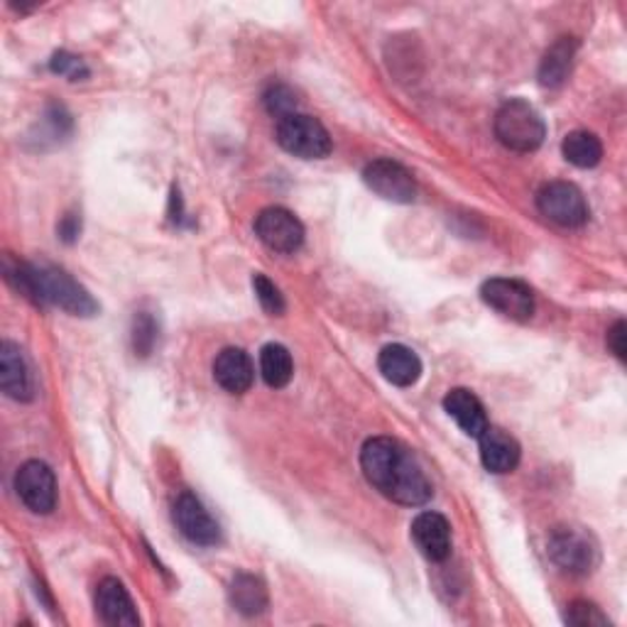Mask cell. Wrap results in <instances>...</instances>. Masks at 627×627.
<instances>
[{
	"label": "cell",
	"instance_id": "obj_21",
	"mask_svg": "<svg viewBox=\"0 0 627 627\" xmlns=\"http://www.w3.org/2000/svg\"><path fill=\"white\" fill-rule=\"evenodd\" d=\"M561 153L574 167L591 169L604 159V145L588 130H574L561 143Z\"/></svg>",
	"mask_w": 627,
	"mask_h": 627
},
{
	"label": "cell",
	"instance_id": "obj_14",
	"mask_svg": "<svg viewBox=\"0 0 627 627\" xmlns=\"http://www.w3.org/2000/svg\"><path fill=\"white\" fill-rule=\"evenodd\" d=\"M0 388L10 400L30 402L35 398L28 361H25L20 346L10 341L0 343Z\"/></svg>",
	"mask_w": 627,
	"mask_h": 627
},
{
	"label": "cell",
	"instance_id": "obj_22",
	"mask_svg": "<svg viewBox=\"0 0 627 627\" xmlns=\"http://www.w3.org/2000/svg\"><path fill=\"white\" fill-rule=\"evenodd\" d=\"M261 373L270 388L275 390L287 388L294 375V363L290 351L285 346H280V343H267V346L261 351Z\"/></svg>",
	"mask_w": 627,
	"mask_h": 627
},
{
	"label": "cell",
	"instance_id": "obj_27",
	"mask_svg": "<svg viewBox=\"0 0 627 627\" xmlns=\"http://www.w3.org/2000/svg\"><path fill=\"white\" fill-rule=\"evenodd\" d=\"M49 69L59 74V77H67L69 81H81L89 77V69H86L84 61L69 52H57L49 61Z\"/></svg>",
	"mask_w": 627,
	"mask_h": 627
},
{
	"label": "cell",
	"instance_id": "obj_13",
	"mask_svg": "<svg viewBox=\"0 0 627 627\" xmlns=\"http://www.w3.org/2000/svg\"><path fill=\"white\" fill-rule=\"evenodd\" d=\"M412 539L429 561H447L451 555V525L439 512H422L412 522Z\"/></svg>",
	"mask_w": 627,
	"mask_h": 627
},
{
	"label": "cell",
	"instance_id": "obj_28",
	"mask_svg": "<svg viewBox=\"0 0 627 627\" xmlns=\"http://www.w3.org/2000/svg\"><path fill=\"white\" fill-rule=\"evenodd\" d=\"M608 349L616 353L618 361L627 359V326L625 322H616L608 331Z\"/></svg>",
	"mask_w": 627,
	"mask_h": 627
},
{
	"label": "cell",
	"instance_id": "obj_26",
	"mask_svg": "<svg viewBox=\"0 0 627 627\" xmlns=\"http://www.w3.org/2000/svg\"><path fill=\"white\" fill-rule=\"evenodd\" d=\"M567 623L576 627H604L610 625L608 616L600 613L598 606L588 604V600H574L567 610Z\"/></svg>",
	"mask_w": 627,
	"mask_h": 627
},
{
	"label": "cell",
	"instance_id": "obj_8",
	"mask_svg": "<svg viewBox=\"0 0 627 627\" xmlns=\"http://www.w3.org/2000/svg\"><path fill=\"white\" fill-rule=\"evenodd\" d=\"M481 300L498 314L512 319V322H530L535 314V294L520 280L493 277L486 280L481 287Z\"/></svg>",
	"mask_w": 627,
	"mask_h": 627
},
{
	"label": "cell",
	"instance_id": "obj_5",
	"mask_svg": "<svg viewBox=\"0 0 627 627\" xmlns=\"http://www.w3.org/2000/svg\"><path fill=\"white\" fill-rule=\"evenodd\" d=\"M277 143L282 150L302 159H324L334 147L322 123L304 114H292L277 123Z\"/></svg>",
	"mask_w": 627,
	"mask_h": 627
},
{
	"label": "cell",
	"instance_id": "obj_12",
	"mask_svg": "<svg viewBox=\"0 0 627 627\" xmlns=\"http://www.w3.org/2000/svg\"><path fill=\"white\" fill-rule=\"evenodd\" d=\"M96 613L110 627H135L140 625V616L135 610L130 594L114 576H108L96 588Z\"/></svg>",
	"mask_w": 627,
	"mask_h": 627
},
{
	"label": "cell",
	"instance_id": "obj_11",
	"mask_svg": "<svg viewBox=\"0 0 627 627\" xmlns=\"http://www.w3.org/2000/svg\"><path fill=\"white\" fill-rule=\"evenodd\" d=\"M172 515H175V525L179 527V532L189 539L192 545L199 547H216L221 542V527L218 522L212 518L202 500L192 496V493H182L175 500V508H172Z\"/></svg>",
	"mask_w": 627,
	"mask_h": 627
},
{
	"label": "cell",
	"instance_id": "obj_18",
	"mask_svg": "<svg viewBox=\"0 0 627 627\" xmlns=\"http://www.w3.org/2000/svg\"><path fill=\"white\" fill-rule=\"evenodd\" d=\"M576 52H579V40L574 37H561L547 49V55L539 65V84L547 89H559L571 77Z\"/></svg>",
	"mask_w": 627,
	"mask_h": 627
},
{
	"label": "cell",
	"instance_id": "obj_15",
	"mask_svg": "<svg viewBox=\"0 0 627 627\" xmlns=\"http://www.w3.org/2000/svg\"><path fill=\"white\" fill-rule=\"evenodd\" d=\"M478 447H481V461L486 471L490 473H510L518 469L522 459V449L508 432H502L498 427H486L483 434L478 437Z\"/></svg>",
	"mask_w": 627,
	"mask_h": 627
},
{
	"label": "cell",
	"instance_id": "obj_2",
	"mask_svg": "<svg viewBox=\"0 0 627 627\" xmlns=\"http://www.w3.org/2000/svg\"><path fill=\"white\" fill-rule=\"evenodd\" d=\"M493 128L500 145H506L512 153H535L547 138V126L539 110L522 98L502 104Z\"/></svg>",
	"mask_w": 627,
	"mask_h": 627
},
{
	"label": "cell",
	"instance_id": "obj_23",
	"mask_svg": "<svg viewBox=\"0 0 627 627\" xmlns=\"http://www.w3.org/2000/svg\"><path fill=\"white\" fill-rule=\"evenodd\" d=\"M253 290H255L257 302H261V306L270 316H282V314H285L287 302H285V297H282V292L275 285V282H270L263 273H255L253 275Z\"/></svg>",
	"mask_w": 627,
	"mask_h": 627
},
{
	"label": "cell",
	"instance_id": "obj_10",
	"mask_svg": "<svg viewBox=\"0 0 627 627\" xmlns=\"http://www.w3.org/2000/svg\"><path fill=\"white\" fill-rule=\"evenodd\" d=\"M363 182L380 199L392 204H412L417 196V182L410 175V169L400 163H392V159H373L363 169Z\"/></svg>",
	"mask_w": 627,
	"mask_h": 627
},
{
	"label": "cell",
	"instance_id": "obj_20",
	"mask_svg": "<svg viewBox=\"0 0 627 627\" xmlns=\"http://www.w3.org/2000/svg\"><path fill=\"white\" fill-rule=\"evenodd\" d=\"M228 600H231V606L245 618L263 616L270 606L265 581L257 579V576H253V574H243V571L233 576V581L228 586Z\"/></svg>",
	"mask_w": 627,
	"mask_h": 627
},
{
	"label": "cell",
	"instance_id": "obj_1",
	"mask_svg": "<svg viewBox=\"0 0 627 627\" xmlns=\"http://www.w3.org/2000/svg\"><path fill=\"white\" fill-rule=\"evenodd\" d=\"M361 469L380 496L398 506L420 508L432 500V483L414 453L392 437L368 439L361 451Z\"/></svg>",
	"mask_w": 627,
	"mask_h": 627
},
{
	"label": "cell",
	"instance_id": "obj_24",
	"mask_svg": "<svg viewBox=\"0 0 627 627\" xmlns=\"http://www.w3.org/2000/svg\"><path fill=\"white\" fill-rule=\"evenodd\" d=\"M155 343H157V322L147 312H140L133 319V349L145 359V355L153 353Z\"/></svg>",
	"mask_w": 627,
	"mask_h": 627
},
{
	"label": "cell",
	"instance_id": "obj_16",
	"mask_svg": "<svg viewBox=\"0 0 627 627\" xmlns=\"http://www.w3.org/2000/svg\"><path fill=\"white\" fill-rule=\"evenodd\" d=\"M214 380L231 395L248 392L255 380V368L251 355L243 349H224L214 361Z\"/></svg>",
	"mask_w": 627,
	"mask_h": 627
},
{
	"label": "cell",
	"instance_id": "obj_9",
	"mask_svg": "<svg viewBox=\"0 0 627 627\" xmlns=\"http://www.w3.org/2000/svg\"><path fill=\"white\" fill-rule=\"evenodd\" d=\"M16 493L35 515H49L57 506V478L45 461L22 463L16 473Z\"/></svg>",
	"mask_w": 627,
	"mask_h": 627
},
{
	"label": "cell",
	"instance_id": "obj_4",
	"mask_svg": "<svg viewBox=\"0 0 627 627\" xmlns=\"http://www.w3.org/2000/svg\"><path fill=\"white\" fill-rule=\"evenodd\" d=\"M549 559L561 571L571 576H586L598 567V545L596 539L581 527H557L549 537Z\"/></svg>",
	"mask_w": 627,
	"mask_h": 627
},
{
	"label": "cell",
	"instance_id": "obj_3",
	"mask_svg": "<svg viewBox=\"0 0 627 627\" xmlns=\"http://www.w3.org/2000/svg\"><path fill=\"white\" fill-rule=\"evenodd\" d=\"M32 275L42 306H59L71 316H94L98 312V304L89 290L79 285L65 270L55 265H32Z\"/></svg>",
	"mask_w": 627,
	"mask_h": 627
},
{
	"label": "cell",
	"instance_id": "obj_7",
	"mask_svg": "<svg viewBox=\"0 0 627 627\" xmlns=\"http://www.w3.org/2000/svg\"><path fill=\"white\" fill-rule=\"evenodd\" d=\"M255 236L275 253H297L304 245L302 221L282 206H270L255 218Z\"/></svg>",
	"mask_w": 627,
	"mask_h": 627
},
{
	"label": "cell",
	"instance_id": "obj_19",
	"mask_svg": "<svg viewBox=\"0 0 627 627\" xmlns=\"http://www.w3.org/2000/svg\"><path fill=\"white\" fill-rule=\"evenodd\" d=\"M444 410L449 412V417L457 420V424L469 437L478 439L483 434V429L488 427L483 402L478 400L471 390H463V388L449 390V395L444 398Z\"/></svg>",
	"mask_w": 627,
	"mask_h": 627
},
{
	"label": "cell",
	"instance_id": "obj_17",
	"mask_svg": "<svg viewBox=\"0 0 627 627\" xmlns=\"http://www.w3.org/2000/svg\"><path fill=\"white\" fill-rule=\"evenodd\" d=\"M378 368L388 383L398 388H410L422 378V361L412 349L402 346V343H392L385 346L378 355Z\"/></svg>",
	"mask_w": 627,
	"mask_h": 627
},
{
	"label": "cell",
	"instance_id": "obj_29",
	"mask_svg": "<svg viewBox=\"0 0 627 627\" xmlns=\"http://www.w3.org/2000/svg\"><path fill=\"white\" fill-rule=\"evenodd\" d=\"M57 233H59V238L65 241V243H74V241L79 238V233H81V218L77 214H67L65 218L59 221Z\"/></svg>",
	"mask_w": 627,
	"mask_h": 627
},
{
	"label": "cell",
	"instance_id": "obj_25",
	"mask_svg": "<svg viewBox=\"0 0 627 627\" xmlns=\"http://www.w3.org/2000/svg\"><path fill=\"white\" fill-rule=\"evenodd\" d=\"M263 101H265V108L270 110V114L277 116L280 120L292 116V114H297V96H294V91L285 84L270 86V89L265 91Z\"/></svg>",
	"mask_w": 627,
	"mask_h": 627
},
{
	"label": "cell",
	"instance_id": "obj_6",
	"mask_svg": "<svg viewBox=\"0 0 627 627\" xmlns=\"http://www.w3.org/2000/svg\"><path fill=\"white\" fill-rule=\"evenodd\" d=\"M537 208L551 224L579 228L588 221V204L581 189L571 182H549L537 194Z\"/></svg>",
	"mask_w": 627,
	"mask_h": 627
}]
</instances>
